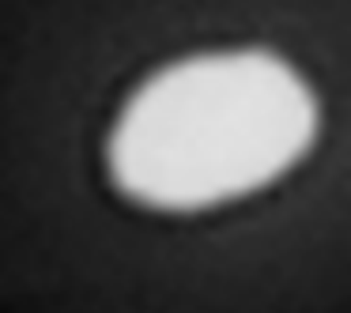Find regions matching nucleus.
<instances>
[{
	"mask_svg": "<svg viewBox=\"0 0 351 313\" xmlns=\"http://www.w3.org/2000/svg\"><path fill=\"white\" fill-rule=\"evenodd\" d=\"M317 136V102L265 49L204 53L155 72L110 136L121 192L167 212L223 204L276 181Z\"/></svg>",
	"mask_w": 351,
	"mask_h": 313,
	"instance_id": "obj_1",
	"label": "nucleus"
}]
</instances>
